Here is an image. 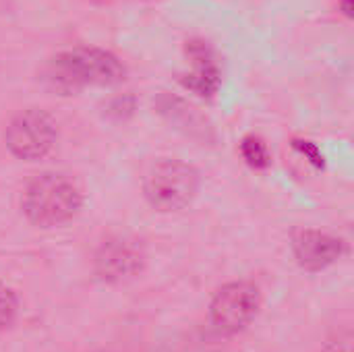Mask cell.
I'll return each mask as SVG.
<instances>
[{"label":"cell","mask_w":354,"mask_h":352,"mask_svg":"<svg viewBox=\"0 0 354 352\" xmlns=\"http://www.w3.org/2000/svg\"><path fill=\"white\" fill-rule=\"evenodd\" d=\"M46 79L58 91L71 93L87 85H114L124 79L122 62L100 48H73L58 54L46 71Z\"/></svg>","instance_id":"obj_1"},{"label":"cell","mask_w":354,"mask_h":352,"mask_svg":"<svg viewBox=\"0 0 354 352\" xmlns=\"http://www.w3.org/2000/svg\"><path fill=\"white\" fill-rule=\"evenodd\" d=\"M81 207L77 185L62 174H41L29 183L23 195V210L37 226H58L68 222Z\"/></svg>","instance_id":"obj_2"},{"label":"cell","mask_w":354,"mask_h":352,"mask_svg":"<svg viewBox=\"0 0 354 352\" xmlns=\"http://www.w3.org/2000/svg\"><path fill=\"white\" fill-rule=\"evenodd\" d=\"M199 191V174L178 160L156 164L145 178V195L160 212H176L193 201Z\"/></svg>","instance_id":"obj_3"},{"label":"cell","mask_w":354,"mask_h":352,"mask_svg":"<svg viewBox=\"0 0 354 352\" xmlns=\"http://www.w3.org/2000/svg\"><path fill=\"white\" fill-rule=\"evenodd\" d=\"M56 124L41 110H25L6 129V145L21 160L44 158L56 143Z\"/></svg>","instance_id":"obj_4"},{"label":"cell","mask_w":354,"mask_h":352,"mask_svg":"<svg viewBox=\"0 0 354 352\" xmlns=\"http://www.w3.org/2000/svg\"><path fill=\"white\" fill-rule=\"evenodd\" d=\"M259 309V290L251 282H232L218 290L212 301V324L222 334L245 330Z\"/></svg>","instance_id":"obj_5"},{"label":"cell","mask_w":354,"mask_h":352,"mask_svg":"<svg viewBox=\"0 0 354 352\" xmlns=\"http://www.w3.org/2000/svg\"><path fill=\"white\" fill-rule=\"evenodd\" d=\"M141 263L143 255L139 245L124 237L104 241L95 255V272L108 282H120L135 276L141 270Z\"/></svg>","instance_id":"obj_6"},{"label":"cell","mask_w":354,"mask_h":352,"mask_svg":"<svg viewBox=\"0 0 354 352\" xmlns=\"http://www.w3.org/2000/svg\"><path fill=\"white\" fill-rule=\"evenodd\" d=\"M295 255L307 270H324L342 255V243L319 230H303L295 239Z\"/></svg>","instance_id":"obj_7"},{"label":"cell","mask_w":354,"mask_h":352,"mask_svg":"<svg viewBox=\"0 0 354 352\" xmlns=\"http://www.w3.org/2000/svg\"><path fill=\"white\" fill-rule=\"evenodd\" d=\"M187 54L193 58L195 71L183 79V85L201 98H209L220 87V68L216 64L214 52L203 41H189Z\"/></svg>","instance_id":"obj_8"},{"label":"cell","mask_w":354,"mask_h":352,"mask_svg":"<svg viewBox=\"0 0 354 352\" xmlns=\"http://www.w3.org/2000/svg\"><path fill=\"white\" fill-rule=\"evenodd\" d=\"M241 154H243L245 162L253 168H268L272 162L270 149L259 137H247L241 145Z\"/></svg>","instance_id":"obj_9"},{"label":"cell","mask_w":354,"mask_h":352,"mask_svg":"<svg viewBox=\"0 0 354 352\" xmlns=\"http://www.w3.org/2000/svg\"><path fill=\"white\" fill-rule=\"evenodd\" d=\"M17 315V299L10 290L0 288V330L10 326Z\"/></svg>","instance_id":"obj_10"},{"label":"cell","mask_w":354,"mask_h":352,"mask_svg":"<svg viewBox=\"0 0 354 352\" xmlns=\"http://www.w3.org/2000/svg\"><path fill=\"white\" fill-rule=\"evenodd\" d=\"M295 147L303 154V156H307L309 158V162H313L315 166H324V156H322V151L317 149V145L315 143H311V141H295Z\"/></svg>","instance_id":"obj_11"}]
</instances>
